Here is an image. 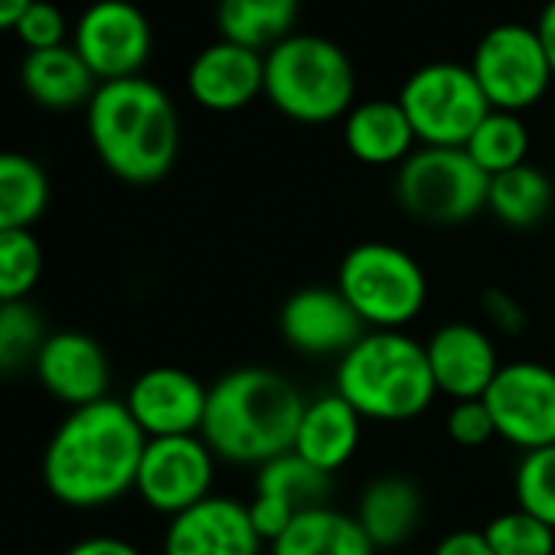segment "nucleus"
I'll return each instance as SVG.
<instances>
[{
    "instance_id": "obj_1",
    "label": "nucleus",
    "mask_w": 555,
    "mask_h": 555,
    "mask_svg": "<svg viewBox=\"0 0 555 555\" xmlns=\"http://www.w3.org/2000/svg\"><path fill=\"white\" fill-rule=\"evenodd\" d=\"M144 431L118 399L73 409L43 448V483L73 509H99L134 490Z\"/></svg>"
},
{
    "instance_id": "obj_2",
    "label": "nucleus",
    "mask_w": 555,
    "mask_h": 555,
    "mask_svg": "<svg viewBox=\"0 0 555 555\" xmlns=\"http://www.w3.org/2000/svg\"><path fill=\"white\" fill-rule=\"evenodd\" d=\"M305 402L301 389L278 370H229L209 386L199 438L219 461L258 470L295 448Z\"/></svg>"
},
{
    "instance_id": "obj_3",
    "label": "nucleus",
    "mask_w": 555,
    "mask_h": 555,
    "mask_svg": "<svg viewBox=\"0 0 555 555\" xmlns=\"http://www.w3.org/2000/svg\"><path fill=\"white\" fill-rule=\"evenodd\" d=\"M89 108V141L99 160L131 186L157 183L180 154V118L170 95L144 79L102 82Z\"/></svg>"
},
{
    "instance_id": "obj_4",
    "label": "nucleus",
    "mask_w": 555,
    "mask_h": 555,
    "mask_svg": "<svg viewBox=\"0 0 555 555\" xmlns=\"http://www.w3.org/2000/svg\"><path fill=\"white\" fill-rule=\"evenodd\" d=\"M334 392H340L363 422L383 425L412 422L438 399L425 344L405 331H366L337 360Z\"/></svg>"
},
{
    "instance_id": "obj_5",
    "label": "nucleus",
    "mask_w": 555,
    "mask_h": 555,
    "mask_svg": "<svg viewBox=\"0 0 555 555\" xmlns=\"http://www.w3.org/2000/svg\"><path fill=\"white\" fill-rule=\"evenodd\" d=\"M264 99L298 125H331L357 105V73L340 43L292 34L264 53Z\"/></svg>"
},
{
    "instance_id": "obj_6",
    "label": "nucleus",
    "mask_w": 555,
    "mask_h": 555,
    "mask_svg": "<svg viewBox=\"0 0 555 555\" xmlns=\"http://www.w3.org/2000/svg\"><path fill=\"white\" fill-rule=\"evenodd\" d=\"M337 292L366 331H405L428 305V274L392 242H360L337 268Z\"/></svg>"
},
{
    "instance_id": "obj_7",
    "label": "nucleus",
    "mask_w": 555,
    "mask_h": 555,
    "mask_svg": "<svg viewBox=\"0 0 555 555\" xmlns=\"http://www.w3.org/2000/svg\"><path fill=\"white\" fill-rule=\"evenodd\" d=\"M490 177L464 147H415L396 173L399 206L428 225H461L487 209Z\"/></svg>"
},
{
    "instance_id": "obj_8",
    "label": "nucleus",
    "mask_w": 555,
    "mask_h": 555,
    "mask_svg": "<svg viewBox=\"0 0 555 555\" xmlns=\"http://www.w3.org/2000/svg\"><path fill=\"white\" fill-rule=\"evenodd\" d=\"M399 105L422 147H464L490 105L461 63H425L399 89Z\"/></svg>"
},
{
    "instance_id": "obj_9",
    "label": "nucleus",
    "mask_w": 555,
    "mask_h": 555,
    "mask_svg": "<svg viewBox=\"0 0 555 555\" xmlns=\"http://www.w3.org/2000/svg\"><path fill=\"white\" fill-rule=\"evenodd\" d=\"M470 73L493 112L522 115L539 105L552 89V66L535 27L496 24L490 27L470 56Z\"/></svg>"
},
{
    "instance_id": "obj_10",
    "label": "nucleus",
    "mask_w": 555,
    "mask_h": 555,
    "mask_svg": "<svg viewBox=\"0 0 555 555\" xmlns=\"http://www.w3.org/2000/svg\"><path fill=\"white\" fill-rule=\"evenodd\" d=\"M216 461L219 457L199 435L147 438L138 464L134 493L147 509L173 519L212 496Z\"/></svg>"
},
{
    "instance_id": "obj_11",
    "label": "nucleus",
    "mask_w": 555,
    "mask_h": 555,
    "mask_svg": "<svg viewBox=\"0 0 555 555\" xmlns=\"http://www.w3.org/2000/svg\"><path fill=\"white\" fill-rule=\"evenodd\" d=\"M496 438L526 451L555 444V370L539 360L503 363L483 396Z\"/></svg>"
},
{
    "instance_id": "obj_12",
    "label": "nucleus",
    "mask_w": 555,
    "mask_h": 555,
    "mask_svg": "<svg viewBox=\"0 0 555 555\" xmlns=\"http://www.w3.org/2000/svg\"><path fill=\"white\" fill-rule=\"evenodd\" d=\"M73 47L102 86L141 76L151 60L154 34L144 11L131 0H95L76 24Z\"/></svg>"
},
{
    "instance_id": "obj_13",
    "label": "nucleus",
    "mask_w": 555,
    "mask_h": 555,
    "mask_svg": "<svg viewBox=\"0 0 555 555\" xmlns=\"http://www.w3.org/2000/svg\"><path fill=\"white\" fill-rule=\"evenodd\" d=\"M209 386L180 366H151L144 370L121 399L144 438H177L199 435L206 418Z\"/></svg>"
},
{
    "instance_id": "obj_14",
    "label": "nucleus",
    "mask_w": 555,
    "mask_h": 555,
    "mask_svg": "<svg viewBox=\"0 0 555 555\" xmlns=\"http://www.w3.org/2000/svg\"><path fill=\"white\" fill-rule=\"evenodd\" d=\"M278 334L305 357H344L363 334V321L347 305V298L334 288L311 285L295 292L278 314Z\"/></svg>"
},
{
    "instance_id": "obj_15",
    "label": "nucleus",
    "mask_w": 555,
    "mask_h": 555,
    "mask_svg": "<svg viewBox=\"0 0 555 555\" xmlns=\"http://www.w3.org/2000/svg\"><path fill=\"white\" fill-rule=\"evenodd\" d=\"M248 503L212 493L186 513L173 516L164 532V555H261Z\"/></svg>"
},
{
    "instance_id": "obj_16",
    "label": "nucleus",
    "mask_w": 555,
    "mask_h": 555,
    "mask_svg": "<svg viewBox=\"0 0 555 555\" xmlns=\"http://www.w3.org/2000/svg\"><path fill=\"white\" fill-rule=\"evenodd\" d=\"M327 496H331V477L311 467L308 461H301L295 451H288L255 470L248 513L258 535L268 545L292 526L298 513L327 503Z\"/></svg>"
},
{
    "instance_id": "obj_17",
    "label": "nucleus",
    "mask_w": 555,
    "mask_h": 555,
    "mask_svg": "<svg viewBox=\"0 0 555 555\" xmlns=\"http://www.w3.org/2000/svg\"><path fill=\"white\" fill-rule=\"evenodd\" d=\"M425 357H428L438 396H448L451 402L483 399L503 366L496 340L483 327L467 324V321L441 324L425 340Z\"/></svg>"
},
{
    "instance_id": "obj_18",
    "label": "nucleus",
    "mask_w": 555,
    "mask_h": 555,
    "mask_svg": "<svg viewBox=\"0 0 555 555\" xmlns=\"http://www.w3.org/2000/svg\"><path fill=\"white\" fill-rule=\"evenodd\" d=\"M34 376L56 402L69 405V412L108 399V386H112L108 353L95 337L82 331L50 334L37 357Z\"/></svg>"
},
{
    "instance_id": "obj_19",
    "label": "nucleus",
    "mask_w": 555,
    "mask_h": 555,
    "mask_svg": "<svg viewBox=\"0 0 555 555\" xmlns=\"http://www.w3.org/2000/svg\"><path fill=\"white\" fill-rule=\"evenodd\" d=\"M186 92L206 112H238L264 95V53L216 40L186 69Z\"/></svg>"
},
{
    "instance_id": "obj_20",
    "label": "nucleus",
    "mask_w": 555,
    "mask_h": 555,
    "mask_svg": "<svg viewBox=\"0 0 555 555\" xmlns=\"http://www.w3.org/2000/svg\"><path fill=\"white\" fill-rule=\"evenodd\" d=\"M360 441H363V415L340 392H324L305 402L292 451L311 467H318L321 474L334 477L357 457Z\"/></svg>"
},
{
    "instance_id": "obj_21",
    "label": "nucleus",
    "mask_w": 555,
    "mask_h": 555,
    "mask_svg": "<svg viewBox=\"0 0 555 555\" xmlns=\"http://www.w3.org/2000/svg\"><path fill=\"white\" fill-rule=\"evenodd\" d=\"M353 516L376 552H399L425 519V493L405 474H383L363 487Z\"/></svg>"
},
{
    "instance_id": "obj_22",
    "label": "nucleus",
    "mask_w": 555,
    "mask_h": 555,
    "mask_svg": "<svg viewBox=\"0 0 555 555\" xmlns=\"http://www.w3.org/2000/svg\"><path fill=\"white\" fill-rule=\"evenodd\" d=\"M344 144L366 167H402L415 154V131L399 99H370L347 112Z\"/></svg>"
},
{
    "instance_id": "obj_23",
    "label": "nucleus",
    "mask_w": 555,
    "mask_h": 555,
    "mask_svg": "<svg viewBox=\"0 0 555 555\" xmlns=\"http://www.w3.org/2000/svg\"><path fill=\"white\" fill-rule=\"evenodd\" d=\"M268 555H379L353 513L331 503L311 506L292 526L268 542Z\"/></svg>"
},
{
    "instance_id": "obj_24",
    "label": "nucleus",
    "mask_w": 555,
    "mask_h": 555,
    "mask_svg": "<svg viewBox=\"0 0 555 555\" xmlns=\"http://www.w3.org/2000/svg\"><path fill=\"white\" fill-rule=\"evenodd\" d=\"M21 82L37 105L56 108V112L89 105L99 89V79L86 66V60L76 53V47H69V43L27 53V60L21 66Z\"/></svg>"
},
{
    "instance_id": "obj_25",
    "label": "nucleus",
    "mask_w": 555,
    "mask_h": 555,
    "mask_svg": "<svg viewBox=\"0 0 555 555\" xmlns=\"http://www.w3.org/2000/svg\"><path fill=\"white\" fill-rule=\"evenodd\" d=\"M301 0H216L219 40L268 53L295 34Z\"/></svg>"
},
{
    "instance_id": "obj_26",
    "label": "nucleus",
    "mask_w": 555,
    "mask_h": 555,
    "mask_svg": "<svg viewBox=\"0 0 555 555\" xmlns=\"http://www.w3.org/2000/svg\"><path fill=\"white\" fill-rule=\"evenodd\" d=\"M555 203V183L535 164L513 167L506 173L490 177L487 186V209L509 229H532L539 225Z\"/></svg>"
},
{
    "instance_id": "obj_27",
    "label": "nucleus",
    "mask_w": 555,
    "mask_h": 555,
    "mask_svg": "<svg viewBox=\"0 0 555 555\" xmlns=\"http://www.w3.org/2000/svg\"><path fill=\"white\" fill-rule=\"evenodd\" d=\"M50 206L47 170L17 151H0V232L30 229Z\"/></svg>"
},
{
    "instance_id": "obj_28",
    "label": "nucleus",
    "mask_w": 555,
    "mask_h": 555,
    "mask_svg": "<svg viewBox=\"0 0 555 555\" xmlns=\"http://www.w3.org/2000/svg\"><path fill=\"white\" fill-rule=\"evenodd\" d=\"M470 160L487 173H506L513 167H522L529 157V128L513 112H487V118L477 125L470 141L464 144Z\"/></svg>"
},
{
    "instance_id": "obj_29",
    "label": "nucleus",
    "mask_w": 555,
    "mask_h": 555,
    "mask_svg": "<svg viewBox=\"0 0 555 555\" xmlns=\"http://www.w3.org/2000/svg\"><path fill=\"white\" fill-rule=\"evenodd\" d=\"M50 331L30 301L0 305V376H17L37 366Z\"/></svg>"
},
{
    "instance_id": "obj_30",
    "label": "nucleus",
    "mask_w": 555,
    "mask_h": 555,
    "mask_svg": "<svg viewBox=\"0 0 555 555\" xmlns=\"http://www.w3.org/2000/svg\"><path fill=\"white\" fill-rule=\"evenodd\" d=\"M43 278V245L34 229L0 232V305L27 301Z\"/></svg>"
},
{
    "instance_id": "obj_31",
    "label": "nucleus",
    "mask_w": 555,
    "mask_h": 555,
    "mask_svg": "<svg viewBox=\"0 0 555 555\" xmlns=\"http://www.w3.org/2000/svg\"><path fill=\"white\" fill-rule=\"evenodd\" d=\"M480 532L493 555H555V529L519 506L496 513Z\"/></svg>"
},
{
    "instance_id": "obj_32",
    "label": "nucleus",
    "mask_w": 555,
    "mask_h": 555,
    "mask_svg": "<svg viewBox=\"0 0 555 555\" xmlns=\"http://www.w3.org/2000/svg\"><path fill=\"white\" fill-rule=\"evenodd\" d=\"M513 500L519 509L555 529V444L526 451L513 470Z\"/></svg>"
},
{
    "instance_id": "obj_33",
    "label": "nucleus",
    "mask_w": 555,
    "mask_h": 555,
    "mask_svg": "<svg viewBox=\"0 0 555 555\" xmlns=\"http://www.w3.org/2000/svg\"><path fill=\"white\" fill-rule=\"evenodd\" d=\"M444 431L457 448H483L496 438L493 415L483 399H467V402H451V412L444 418Z\"/></svg>"
},
{
    "instance_id": "obj_34",
    "label": "nucleus",
    "mask_w": 555,
    "mask_h": 555,
    "mask_svg": "<svg viewBox=\"0 0 555 555\" xmlns=\"http://www.w3.org/2000/svg\"><path fill=\"white\" fill-rule=\"evenodd\" d=\"M14 30L30 53L66 47V14L56 4H50V0H34Z\"/></svg>"
},
{
    "instance_id": "obj_35",
    "label": "nucleus",
    "mask_w": 555,
    "mask_h": 555,
    "mask_svg": "<svg viewBox=\"0 0 555 555\" xmlns=\"http://www.w3.org/2000/svg\"><path fill=\"white\" fill-rule=\"evenodd\" d=\"M480 311L490 324V331H496L500 337H519L529 327V314L519 305L516 295L503 292V288H487L480 298Z\"/></svg>"
},
{
    "instance_id": "obj_36",
    "label": "nucleus",
    "mask_w": 555,
    "mask_h": 555,
    "mask_svg": "<svg viewBox=\"0 0 555 555\" xmlns=\"http://www.w3.org/2000/svg\"><path fill=\"white\" fill-rule=\"evenodd\" d=\"M431 555H493V548L487 545L483 532H477V529H454V532H448L431 548Z\"/></svg>"
},
{
    "instance_id": "obj_37",
    "label": "nucleus",
    "mask_w": 555,
    "mask_h": 555,
    "mask_svg": "<svg viewBox=\"0 0 555 555\" xmlns=\"http://www.w3.org/2000/svg\"><path fill=\"white\" fill-rule=\"evenodd\" d=\"M63 555H144V552L121 535H89L73 542Z\"/></svg>"
},
{
    "instance_id": "obj_38",
    "label": "nucleus",
    "mask_w": 555,
    "mask_h": 555,
    "mask_svg": "<svg viewBox=\"0 0 555 555\" xmlns=\"http://www.w3.org/2000/svg\"><path fill=\"white\" fill-rule=\"evenodd\" d=\"M535 34L542 40V50L548 56V66H552V79H555V0L542 8L539 21H535Z\"/></svg>"
},
{
    "instance_id": "obj_39",
    "label": "nucleus",
    "mask_w": 555,
    "mask_h": 555,
    "mask_svg": "<svg viewBox=\"0 0 555 555\" xmlns=\"http://www.w3.org/2000/svg\"><path fill=\"white\" fill-rule=\"evenodd\" d=\"M34 0H0V30H14Z\"/></svg>"
},
{
    "instance_id": "obj_40",
    "label": "nucleus",
    "mask_w": 555,
    "mask_h": 555,
    "mask_svg": "<svg viewBox=\"0 0 555 555\" xmlns=\"http://www.w3.org/2000/svg\"><path fill=\"white\" fill-rule=\"evenodd\" d=\"M379 555H409V552H379Z\"/></svg>"
}]
</instances>
